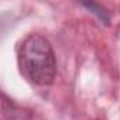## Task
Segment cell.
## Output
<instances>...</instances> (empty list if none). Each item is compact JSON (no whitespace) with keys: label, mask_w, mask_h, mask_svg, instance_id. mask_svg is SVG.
<instances>
[{"label":"cell","mask_w":120,"mask_h":120,"mask_svg":"<svg viewBox=\"0 0 120 120\" xmlns=\"http://www.w3.org/2000/svg\"><path fill=\"white\" fill-rule=\"evenodd\" d=\"M17 61L21 75L31 83L48 86L56 74L55 55L49 41L40 34L27 35L17 48Z\"/></svg>","instance_id":"1"},{"label":"cell","mask_w":120,"mask_h":120,"mask_svg":"<svg viewBox=\"0 0 120 120\" xmlns=\"http://www.w3.org/2000/svg\"><path fill=\"white\" fill-rule=\"evenodd\" d=\"M83 6H85V7H88V9H90V10H96V11H95V14H98V16H99V19H100V20H103L105 23H109L107 11H105V9H103V7H100L99 4H95V3H83Z\"/></svg>","instance_id":"2"}]
</instances>
